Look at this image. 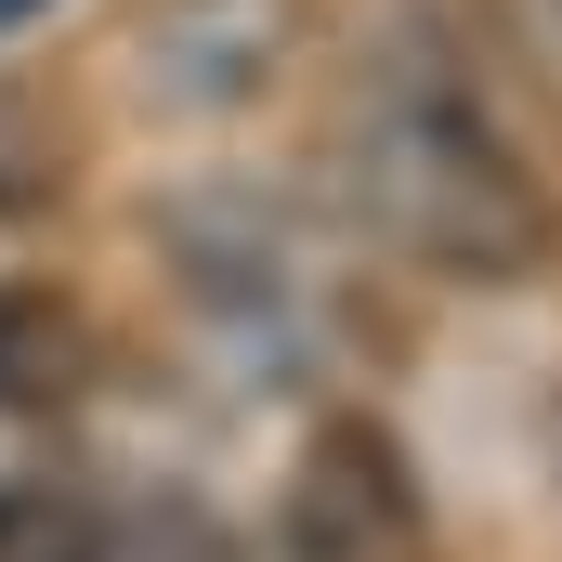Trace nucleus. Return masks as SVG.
I'll list each match as a JSON object with an SVG mask.
<instances>
[{
    "label": "nucleus",
    "instance_id": "obj_1",
    "mask_svg": "<svg viewBox=\"0 0 562 562\" xmlns=\"http://www.w3.org/2000/svg\"><path fill=\"white\" fill-rule=\"evenodd\" d=\"M340 144H353V196H367V223L393 249H419L445 276H524L537 262V236H550L537 223V183L510 170V144L484 132V105L431 53L380 66L353 92Z\"/></svg>",
    "mask_w": 562,
    "mask_h": 562
},
{
    "label": "nucleus",
    "instance_id": "obj_2",
    "mask_svg": "<svg viewBox=\"0 0 562 562\" xmlns=\"http://www.w3.org/2000/svg\"><path fill=\"white\" fill-rule=\"evenodd\" d=\"M276 550L288 562H431V497L406 471V445L380 419H327L288 471Z\"/></svg>",
    "mask_w": 562,
    "mask_h": 562
},
{
    "label": "nucleus",
    "instance_id": "obj_3",
    "mask_svg": "<svg viewBox=\"0 0 562 562\" xmlns=\"http://www.w3.org/2000/svg\"><path fill=\"white\" fill-rule=\"evenodd\" d=\"M288 26H301V0H157L132 66H144L157 105H249L276 79Z\"/></svg>",
    "mask_w": 562,
    "mask_h": 562
},
{
    "label": "nucleus",
    "instance_id": "obj_4",
    "mask_svg": "<svg viewBox=\"0 0 562 562\" xmlns=\"http://www.w3.org/2000/svg\"><path fill=\"white\" fill-rule=\"evenodd\" d=\"M26 562H223L196 510H40L26 497Z\"/></svg>",
    "mask_w": 562,
    "mask_h": 562
},
{
    "label": "nucleus",
    "instance_id": "obj_5",
    "mask_svg": "<svg viewBox=\"0 0 562 562\" xmlns=\"http://www.w3.org/2000/svg\"><path fill=\"white\" fill-rule=\"evenodd\" d=\"M0 393H40V314L0 301Z\"/></svg>",
    "mask_w": 562,
    "mask_h": 562
},
{
    "label": "nucleus",
    "instance_id": "obj_6",
    "mask_svg": "<svg viewBox=\"0 0 562 562\" xmlns=\"http://www.w3.org/2000/svg\"><path fill=\"white\" fill-rule=\"evenodd\" d=\"M26 13H53V0H0V26H26Z\"/></svg>",
    "mask_w": 562,
    "mask_h": 562
}]
</instances>
